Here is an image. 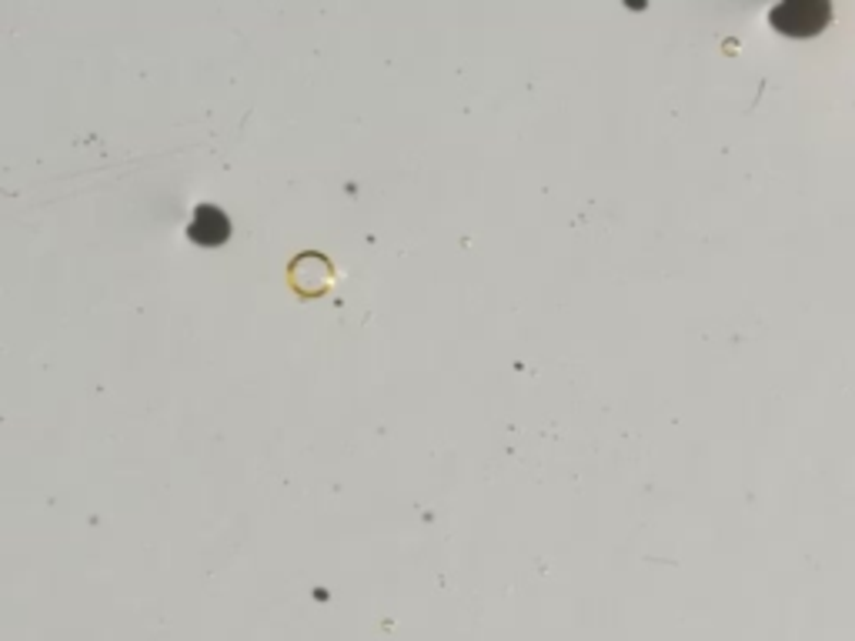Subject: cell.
Returning a JSON list of instances; mask_svg holds the SVG:
<instances>
[{
    "instance_id": "cell-1",
    "label": "cell",
    "mask_w": 855,
    "mask_h": 641,
    "mask_svg": "<svg viewBox=\"0 0 855 641\" xmlns=\"http://www.w3.org/2000/svg\"><path fill=\"white\" fill-rule=\"evenodd\" d=\"M188 238L194 244H204V247H214V244H225L231 238V218L221 210V207H210V204H201L191 221H188Z\"/></svg>"
},
{
    "instance_id": "cell-2",
    "label": "cell",
    "mask_w": 855,
    "mask_h": 641,
    "mask_svg": "<svg viewBox=\"0 0 855 641\" xmlns=\"http://www.w3.org/2000/svg\"><path fill=\"white\" fill-rule=\"evenodd\" d=\"M829 8L826 4H785L772 14V24L785 34H798V37H806V34H819L829 21Z\"/></svg>"
}]
</instances>
